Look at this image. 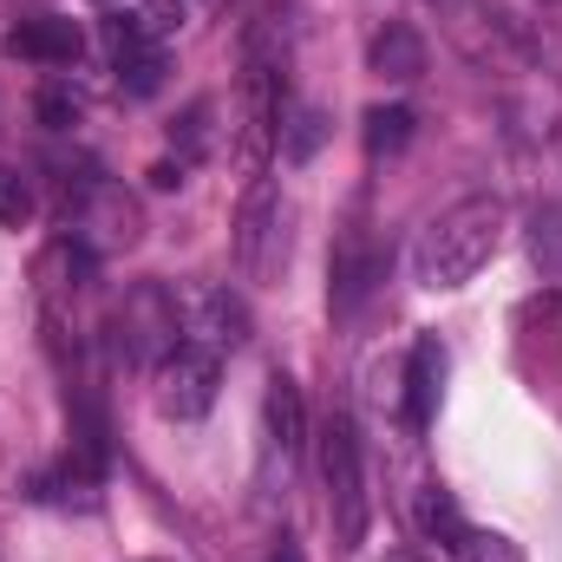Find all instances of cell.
I'll use <instances>...</instances> for the list:
<instances>
[{
  "instance_id": "obj_1",
  "label": "cell",
  "mask_w": 562,
  "mask_h": 562,
  "mask_svg": "<svg viewBox=\"0 0 562 562\" xmlns=\"http://www.w3.org/2000/svg\"><path fill=\"white\" fill-rule=\"evenodd\" d=\"M504 243V203L497 196H464L445 216H431L413 243V276L419 288H464Z\"/></svg>"
},
{
  "instance_id": "obj_2",
  "label": "cell",
  "mask_w": 562,
  "mask_h": 562,
  "mask_svg": "<svg viewBox=\"0 0 562 562\" xmlns=\"http://www.w3.org/2000/svg\"><path fill=\"white\" fill-rule=\"evenodd\" d=\"M276 144H281V59L269 53V26H256L249 46H243V79H236V164H243V177H262Z\"/></svg>"
},
{
  "instance_id": "obj_3",
  "label": "cell",
  "mask_w": 562,
  "mask_h": 562,
  "mask_svg": "<svg viewBox=\"0 0 562 562\" xmlns=\"http://www.w3.org/2000/svg\"><path fill=\"white\" fill-rule=\"evenodd\" d=\"M445 33H451V46H458L471 66H484V72H524V66L543 59L537 33H530L510 7H497V0H451Z\"/></svg>"
},
{
  "instance_id": "obj_4",
  "label": "cell",
  "mask_w": 562,
  "mask_h": 562,
  "mask_svg": "<svg viewBox=\"0 0 562 562\" xmlns=\"http://www.w3.org/2000/svg\"><path fill=\"white\" fill-rule=\"evenodd\" d=\"M321 477H327V517H334V543L360 550L367 524H373V491H367V458H360V431L347 413H334L321 431Z\"/></svg>"
},
{
  "instance_id": "obj_5",
  "label": "cell",
  "mask_w": 562,
  "mask_h": 562,
  "mask_svg": "<svg viewBox=\"0 0 562 562\" xmlns=\"http://www.w3.org/2000/svg\"><path fill=\"white\" fill-rule=\"evenodd\" d=\"M183 307H177V294L164 288V281H138L125 301H119V314H112V347H119V360L125 367H164L177 347H183Z\"/></svg>"
},
{
  "instance_id": "obj_6",
  "label": "cell",
  "mask_w": 562,
  "mask_h": 562,
  "mask_svg": "<svg viewBox=\"0 0 562 562\" xmlns=\"http://www.w3.org/2000/svg\"><path fill=\"white\" fill-rule=\"evenodd\" d=\"M223 393V353L203 340H183L164 367H157V413L164 419H203Z\"/></svg>"
},
{
  "instance_id": "obj_7",
  "label": "cell",
  "mask_w": 562,
  "mask_h": 562,
  "mask_svg": "<svg viewBox=\"0 0 562 562\" xmlns=\"http://www.w3.org/2000/svg\"><path fill=\"white\" fill-rule=\"evenodd\" d=\"M66 236H79L86 249H132L144 236V216H138V203L119 190V183H105V177H92L72 203H66Z\"/></svg>"
},
{
  "instance_id": "obj_8",
  "label": "cell",
  "mask_w": 562,
  "mask_h": 562,
  "mask_svg": "<svg viewBox=\"0 0 562 562\" xmlns=\"http://www.w3.org/2000/svg\"><path fill=\"white\" fill-rule=\"evenodd\" d=\"M288 262V229H281V196L256 177L243 210H236V269L243 281H276Z\"/></svg>"
},
{
  "instance_id": "obj_9",
  "label": "cell",
  "mask_w": 562,
  "mask_h": 562,
  "mask_svg": "<svg viewBox=\"0 0 562 562\" xmlns=\"http://www.w3.org/2000/svg\"><path fill=\"white\" fill-rule=\"evenodd\" d=\"M380 281H386V249L367 229H347L334 243V262H327V301H334V314H353Z\"/></svg>"
},
{
  "instance_id": "obj_10",
  "label": "cell",
  "mask_w": 562,
  "mask_h": 562,
  "mask_svg": "<svg viewBox=\"0 0 562 562\" xmlns=\"http://www.w3.org/2000/svg\"><path fill=\"white\" fill-rule=\"evenodd\" d=\"M0 46L13 59H33V66H72L86 53V26L66 13H33V20H13Z\"/></svg>"
},
{
  "instance_id": "obj_11",
  "label": "cell",
  "mask_w": 562,
  "mask_h": 562,
  "mask_svg": "<svg viewBox=\"0 0 562 562\" xmlns=\"http://www.w3.org/2000/svg\"><path fill=\"white\" fill-rule=\"evenodd\" d=\"M99 269V249H86L79 236H59V243H46L40 249V262H33V281H40V301H46V314H66V301L92 281Z\"/></svg>"
},
{
  "instance_id": "obj_12",
  "label": "cell",
  "mask_w": 562,
  "mask_h": 562,
  "mask_svg": "<svg viewBox=\"0 0 562 562\" xmlns=\"http://www.w3.org/2000/svg\"><path fill=\"white\" fill-rule=\"evenodd\" d=\"M367 72H380V79H393V86H413L425 72V40L406 20H386V26L367 40Z\"/></svg>"
},
{
  "instance_id": "obj_13",
  "label": "cell",
  "mask_w": 562,
  "mask_h": 562,
  "mask_svg": "<svg viewBox=\"0 0 562 562\" xmlns=\"http://www.w3.org/2000/svg\"><path fill=\"white\" fill-rule=\"evenodd\" d=\"M438 380H445V353H438V334H419L413 353H406V425L425 431L438 413Z\"/></svg>"
},
{
  "instance_id": "obj_14",
  "label": "cell",
  "mask_w": 562,
  "mask_h": 562,
  "mask_svg": "<svg viewBox=\"0 0 562 562\" xmlns=\"http://www.w3.org/2000/svg\"><path fill=\"white\" fill-rule=\"evenodd\" d=\"M190 334L203 340V347H243L249 340V307L229 294V288H210L203 301H196V321H190Z\"/></svg>"
},
{
  "instance_id": "obj_15",
  "label": "cell",
  "mask_w": 562,
  "mask_h": 562,
  "mask_svg": "<svg viewBox=\"0 0 562 562\" xmlns=\"http://www.w3.org/2000/svg\"><path fill=\"white\" fill-rule=\"evenodd\" d=\"M262 425H269V445L281 458L301 451V431H307V406H301V386L288 373H269V393H262Z\"/></svg>"
},
{
  "instance_id": "obj_16",
  "label": "cell",
  "mask_w": 562,
  "mask_h": 562,
  "mask_svg": "<svg viewBox=\"0 0 562 562\" xmlns=\"http://www.w3.org/2000/svg\"><path fill=\"white\" fill-rule=\"evenodd\" d=\"M321 144H327V112L321 105H294L288 125H281V164H307Z\"/></svg>"
},
{
  "instance_id": "obj_17",
  "label": "cell",
  "mask_w": 562,
  "mask_h": 562,
  "mask_svg": "<svg viewBox=\"0 0 562 562\" xmlns=\"http://www.w3.org/2000/svg\"><path fill=\"white\" fill-rule=\"evenodd\" d=\"M413 125H419V119H413L406 105H373V112H367V150H373V157L406 150V144H413Z\"/></svg>"
},
{
  "instance_id": "obj_18",
  "label": "cell",
  "mask_w": 562,
  "mask_h": 562,
  "mask_svg": "<svg viewBox=\"0 0 562 562\" xmlns=\"http://www.w3.org/2000/svg\"><path fill=\"white\" fill-rule=\"evenodd\" d=\"M451 562H524V550L510 543V537H497V530H458L451 537Z\"/></svg>"
},
{
  "instance_id": "obj_19",
  "label": "cell",
  "mask_w": 562,
  "mask_h": 562,
  "mask_svg": "<svg viewBox=\"0 0 562 562\" xmlns=\"http://www.w3.org/2000/svg\"><path fill=\"white\" fill-rule=\"evenodd\" d=\"M210 119H216V99H196V105L170 125V144H177V157H183V164H196V157L210 150Z\"/></svg>"
},
{
  "instance_id": "obj_20",
  "label": "cell",
  "mask_w": 562,
  "mask_h": 562,
  "mask_svg": "<svg viewBox=\"0 0 562 562\" xmlns=\"http://www.w3.org/2000/svg\"><path fill=\"white\" fill-rule=\"evenodd\" d=\"M419 530H425V537H438V543H451V537L464 530V517H458L451 491H438V484H425V491H419Z\"/></svg>"
},
{
  "instance_id": "obj_21",
  "label": "cell",
  "mask_w": 562,
  "mask_h": 562,
  "mask_svg": "<svg viewBox=\"0 0 562 562\" xmlns=\"http://www.w3.org/2000/svg\"><path fill=\"white\" fill-rule=\"evenodd\" d=\"M530 256H537V269L550 281H562V210H537V223H530Z\"/></svg>"
},
{
  "instance_id": "obj_22",
  "label": "cell",
  "mask_w": 562,
  "mask_h": 562,
  "mask_svg": "<svg viewBox=\"0 0 562 562\" xmlns=\"http://www.w3.org/2000/svg\"><path fill=\"white\" fill-rule=\"evenodd\" d=\"M105 53H112V66H125V59H138V53H164V46L144 40L138 13H112V20H105Z\"/></svg>"
},
{
  "instance_id": "obj_23",
  "label": "cell",
  "mask_w": 562,
  "mask_h": 562,
  "mask_svg": "<svg viewBox=\"0 0 562 562\" xmlns=\"http://www.w3.org/2000/svg\"><path fill=\"white\" fill-rule=\"evenodd\" d=\"M26 216H33V183H26L13 164H0V223H7V229H20Z\"/></svg>"
},
{
  "instance_id": "obj_24",
  "label": "cell",
  "mask_w": 562,
  "mask_h": 562,
  "mask_svg": "<svg viewBox=\"0 0 562 562\" xmlns=\"http://www.w3.org/2000/svg\"><path fill=\"white\" fill-rule=\"evenodd\" d=\"M132 13H138V26H144L150 46H164V40L183 26V0H144V7H132Z\"/></svg>"
},
{
  "instance_id": "obj_25",
  "label": "cell",
  "mask_w": 562,
  "mask_h": 562,
  "mask_svg": "<svg viewBox=\"0 0 562 562\" xmlns=\"http://www.w3.org/2000/svg\"><path fill=\"white\" fill-rule=\"evenodd\" d=\"M119 86H125L132 99H150V92L164 86V53H138V59H125V66H119Z\"/></svg>"
},
{
  "instance_id": "obj_26",
  "label": "cell",
  "mask_w": 562,
  "mask_h": 562,
  "mask_svg": "<svg viewBox=\"0 0 562 562\" xmlns=\"http://www.w3.org/2000/svg\"><path fill=\"white\" fill-rule=\"evenodd\" d=\"M40 125L72 132V125H79V92H72V86H46V92H40Z\"/></svg>"
},
{
  "instance_id": "obj_27",
  "label": "cell",
  "mask_w": 562,
  "mask_h": 562,
  "mask_svg": "<svg viewBox=\"0 0 562 562\" xmlns=\"http://www.w3.org/2000/svg\"><path fill=\"white\" fill-rule=\"evenodd\" d=\"M183 183V157H164V164H150V190H177Z\"/></svg>"
},
{
  "instance_id": "obj_28",
  "label": "cell",
  "mask_w": 562,
  "mask_h": 562,
  "mask_svg": "<svg viewBox=\"0 0 562 562\" xmlns=\"http://www.w3.org/2000/svg\"><path fill=\"white\" fill-rule=\"evenodd\" d=\"M262 562H301V543H294V537H281V543H276Z\"/></svg>"
},
{
  "instance_id": "obj_29",
  "label": "cell",
  "mask_w": 562,
  "mask_h": 562,
  "mask_svg": "<svg viewBox=\"0 0 562 562\" xmlns=\"http://www.w3.org/2000/svg\"><path fill=\"white\" fill-rule=\"evenodd\" d=\"M386 562H431V557H425V550H393Z\"/></svg>"
},
{
  "instance_id": "obj_30",
  "label": "cell",
  "mask_w": 562,
  "mask_h": 562,
  "mask_svg": "<svg viewBox=\"0 0 562 562\" xmlns=\"http://www.w3.org/2000/svg\"><path fill=\"white\" fill-rule=\"evenodd\" d=\"M550 7H557V0H550Z\"/></svg>"
}]
</instances>
